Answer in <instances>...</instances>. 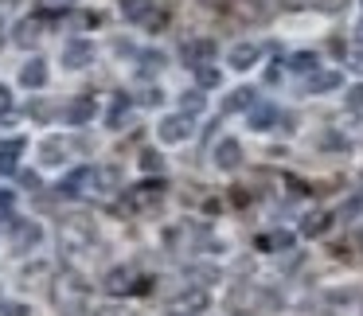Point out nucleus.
Wrapping results in <instances>:
<instances>
[{"instance_id": "nucleus-25", "label": "nucleus", "mask_w": 363, "mask_h": 316, "mask_svg": "<svg viewBox=\"0 0 363 316\" xmlns=\"http://www.w3.org/2000/svg\"><path fill=\"white\" fill-rule=\"evenodd\" d=\"M121 12L125 20H145L152 12V0H121Z\"/></svg>"}, {"instance_id": "nucleus-34", "label": "nucleus", "mask_w": 363, "mask_h": 316, "mask_svg": "<svg viewBox=\"0 0 363 316\" xmlns=\"http://www.w3.org/2000/svg\"><path fill=\"white\" fill-rule=\"evenodd\" d=\"M347 106H352V110H363V82H355V86L347 90Z\"/></svg>"}, {"instance_id": "nucleus-9", "label": "nucleus", "mask_w": 363, "mask_h": 316, "mask_svg": "<svg viewBox=\"0 0 363 316\" xmlns=\"http://www.w3.org/2000/svg\"><path fill=\"white\" fill-rule=\"evenodd\" d=\"M43 242V227L32 219H20L16 227H12V246L16 250H35V246Z\"/></svg>"}, {"instance_id": "nucleus-23", "label": "nucleus", "mask_w": 363, "mask_h": 316, "mask_svg": "<svg viewBox=\"0 0 363 316\" xmlns=\"http://www.w3.org/2000/svg\"><path fill=\"white\" fill-rule=\"evenodd\" d=\"M118 184H121L118 168H94V188L102 191V196H106V191H113Z\"/></svg>"}, {"instance_id": "nucleus-13", "label": "nucleus", "mask_w": 363, "mask_h": 316, "mask_svg": "<svg viewBox=\"0 0 363 316\" xmlns=\"http://www.w3.org/2000/svg\"><path fill=\"white\" fill-rule=\"evenodd\" d=\"M20 82H24L28 90L48 86V63H43V59H28V63H24V71H20Z\"/></svg>"}, {"instance_id": "nucleus-15", "label": "nucleus", "mask_w": 363, "mask_h": 316, "mask_svg": "<svg viewBox=\"0 0 363 316\" xmlns=\"http://www.w3.org/2000/svg\"><path fill=\"white\" fill-rule=\"evenodd\" d=\"M340 82H344V79H340L336 71H316V74H308L305 94H328V90H336Z\"/></svg>"}, {"instance_id": "nucleus-4", "label": "nucleus", "mask_w": 363, "mask_h": 316, "mask_svg": "<svg viewBox=\"0 0 363 316\" xmlns=\"http://www.w3.org/2000/svg\"><path fill=\"white\" fill-rule=\"evenodd\" d=\"M102 285H106V293H110V297H125V293H149V277H137L129 266L110 269Z\"/></svg>"}, {"instance_id": "nucleus-5", "label": "nucleus", "mask_w": 363, "mask_h": 316, "mask_svg": "<svg viewBox=\"0 0 363 316\" xmlns=\"http://www.w3.org/2000/svg\"><path fill=\"white\" fill-rule=\"evenodd\" d=\"M207 305H211L207 289H203V285H196V289H184L180 297L168 300V316H203Z\"/></svg>"}, {"instance_id": "nucleus-37", "label": "nucleus", "mask_w": 363, "mask_h": 316, "mask_svg": "<svg viewBox=\"0 0 363 316\" xmlns=\"http://www.w3.org/2000/svg\"><path fill=\"white\" fill-rule=\"evenodd\" d=\"M9 106H12V94H9V86H0V113L9 110Z\"/></svg>"}, {"instance_id": "nucleus-38", "label": "nucleus", "mask_w": 363, "mask_h": 316, "mask_svg": "<svg viewBox=\"0 0 363 316\" xmlns=\"http://www.w3.org/2000/svg\"><path fill=\"white\" fill-rule=\"evenodd\" d=\"M20 180H24V188H40V176H35V172H24Z\"/></svg>"}, {"instance_id": "nucleus-12", "label": "nucleus", "mask_w": 363, "mask_h": 316, "mask_svg": "<svg viewBox=\"0 0 363 316\" xmlns=\"http://www.w3.org/2000/svg\"><path fill=\"white\" fill-rule=\"evenodd\" d=\"M246 121H250L254 133H266V129H274L277 110H274V106H266V102H254L250 110H246Z\"/></svg>"}, {"instance_id": "nucleus-28", "label": "nucleus", "mask_w": 363, "mask_h": 316, "mask_svg": "<svg viewBox=\"0 0 363 316\" xmlns=\"http://www.w3.org/2000/svg\"><path fill=\"white\" fill-rule=\"evenodd\" d=\"M196 79H199V86H219L223 74H219V67L203 63V67H196Z\"/></svg>"}, {"instance_id": "nucleus-30", "label": "nucleus", "mask_w": 363, "mask_h": 316, "mask_svg": "<svg viewBox=\"0 0 363 316\" xmlns=\"http://www.w3.org/2000/svg\"><path fill=\"white\" fill-rule=\"evenodd\" d=\"M125 110H129V98H125V94H118V98H113V110H110V118H106V121H110V125L118 129V125H121V113H125Z\"/></svg>"}, {"instance_id": "nucleus-40", "label": "nucleus", "mask_w": 363, "mask_h": 316, "mask_svg": "<svg viewBox=\"0 0 363 316\" xmlns=\"http://www.w3.org/2000/svg\"><path fill=\"white\" fill-rule=\"evenodd\" d=\"M262 4H266V9H269V4H277V0H262Z\"/></svg>"}, {"instance_id": "nucleus-29", "label": "nucleus", "mask_w": 363, "mask_h": 316, "mask_svg": "<svg viewBox=\"0 0 363 316\" xmlns=\"http://www.w3.org/2000/svg\"><path fill=\"white\" fill-rule=\"evenodd\" d=\"M164 67V55L160 51H145L141 55V74H152V71H160Z\"/></svg>"}, {"instance_id": "nucleus-33", "label": "nucleus", "mask_w": 363, "mask_h": 316, "mask_svg": "<svg viewBox=\"0 0 363 316\" xmlns=\"http://www.w3.org/2000/svg\"><path fill=\"white\" fill-rule=\"evenodd\" d=\"M141 168H145V172H160V168H164V160H160L157 152H141Z\"/></svg>"}, {"instance_id": "nucleus-3", "label": "nucleus", "mask_w": 363, "mask_h": 316, "mask_svg": "<svg viewBox=\"0 0 363 316\" xmlns=\"http://www.w3.org/2000/svg\"><path fill=\"white\" fill-rule=\"evenodd\" d=\"M59 238H63L67 250H90V246H94V238H98V230H94V222H90V219L71 215V219H63Z\"/></svg>"}, {"instance_id": "nucleus-39", "label": "nucleus", "mask_w": 363, "mask_h": 316, "mask_svg": "<svg viewBox=\"0 0 363 316\" xmlns=\"http://www.w3.org/2000/svg\"><path fill=\"white\" fill-rule=\"evenodd\" d=\"M355 40L363 43V20H359V24H355Z\"/></svg>"}, {"instance_id": "nucleus-36", "label": "nucleus", "mask_w": 363, "mask_h": 316, "mask_svg": "<svg viewBox=\"0 0 363 316\" xmlns=\"http://www.w3.org/2000/svg\"><path fill=\"white\" fill-rule=\"evenodd\" d=\"M160 98H164V94H160V86H149V90L141 94V102H145V106H157Z\"/></svg>"}, {"instance_id": "nucleus-22", "label": "nucleus", "mask_w": 363, "mask_h": 316, "mask_svg": "<svg viewBox=\"0 0 363 316\" xmlns=\"http://www.w3.org/2000/svg\"><path fill=\"white\" fill-rule=\"evenodd\" d=\"M82 184H94V168H79V172H71L63 184H59V191H67V196H79Z\"/></svg>"}, {"instance_id": "nucleus-1", "label": "nucleus", "mask_w": 363, "mask_h": 316, "mask_svg": "<svg viewBox=\"0 0 363 316\" xmlns=\"http://www.w3.org/2000/svg\"><path fill=\"white\" fill-rule=\"evenodd\" d=\"M160 199H164V184L160 180H141V184H133V188H125V211L149 215V211L160 207Z\"/></svg>"}, {"instance_id": "nucleus-17", "label": "nucleus", "mask_w": 363, "mask_h": 316, "mask_svg": "<svg viewBox=\"0 0 363 316\" xmlns=\"http://www.w3.org/2000/svg\"><path fill=\"white\" fill-rule=\"evenodd\" d=\"M258 102V94H254L250 86H238L227 94V102H223V113H238V110H250V106Z\"/></svg>"}, {"instance_id": "nucleus-35", "label": "nucleus", "mask_w": 363, "mask_h": 316, "mask_svg": "<svg viewBox=\"0 0 363 316\" xmlns=\"http://www.w3.org/2000/svg\"><path fill=\"white\" fill-rule=\"evenodd\" d=\"M0 316H28V305H16V300H9V305H0Z\"/></svg>"}, {"instance_id": "nucleus-14", "label": "nucleus", "mask_w": 363, "mask_h": 316, "mask_svg": "<svg viewBox=\"0 0 363 316\" xmlns=\"http://www.w3.org/2000/svg\"><path fill=\"white\" fill-rule=\"evenodd\" d=\"M63 118H67V125H86V121L94 118V98H74L63 110Z\"/></svg>"}, {"instance_id": "nucleus-2", "label": "nucleus", "mask_w": 363, "mask_h": 316, "mask_svg": "<svg viewBox=\"0 0 363 316\" xmlns=\"http://www.w3.org/2000/svg\"><path fill=\"white\" fill-rule=\"evenodd\" d=\"M266 305H269V293L258 289V285H250V281H238L235 289L227 293V308H230V312H238V316L258 312V308H266Z\"/></svg>"}, {"instance_id": "nucleus-11", "label": "nucleus", "mask_w": 363, "mask_h": 316, "mask_svg": "<svg viewBox=\"0 0 363 316\" xmlns=\"http://www.w3.org/2000/svg\"><path fill=\"white\" fill-rule=\"evenodd\" d=\"M258 59H262L258 43H235V47H230V55H227V63H230V71H250Z\"/></svg>"}, {"instance_id": "nucleus-20", "label": "nucleus", "mask_w": 363, "mask_h": 316, "mask_svg": "<svg viewBox=\"0 0 363 316\" xmlns=\"http://www.w3.org/2000/svg\"><path fill=\"white\" fill-rule=\"evenodd\" d=\"M289 71H297V74H316V67H320V55L316 51H297V55H289Z\"/></svg>"}, {"instance_id": "nucleus-26", "label": "nucleus", "mask_w": 363, "mask_h": 316, "mask_svg": "<svg viewBox=\"0 0 363 316\" xmlns=\"http://www.w3.org/2000/svg\"><path fill=\"white\" fill-rule=\"evenodd\" d=\"M12 40H16L20 47H32V43L40 40V24H35V20H24V24L16 28V35H12Z\"/></svg>"}, {"instance_id": "nucleus-21", "label": "nucleus", "mask_w": 363, "mask_h": 316, "mask_svg": "<svg viewBox=\"0 0 363 316\" xmlns=\"http://www.w3.org/2000/svg\"><path fill=\"white\" fill-rule=\"evenodd\" d=\"M328 219H332L328 211H313V215H305V222H301V235H305V238H320L324 230H328Z\"/></svg>"}, {"instance_id": "nucleus-18", "label": "nucleus", "mask_w": 363, "mask_h": 316, "mask_svg": "<svg viewBox=\"0 0 363 316\" xmlns=\"http://www.w3.org/2000/svg\"><path fill=\"white\" fill-rule=\"evenodd\" d=\"M67 149H71V145H67V141H59V137H48V141H43L40 145V152H43V164H63V160H67Z\"/></svg>"}, {"instance_id": "nucleus-32", "label": "nucleus", "mask_w": 363, "mask_h": 316, "mask_svg": "<svg viewBox=\"0 0 363 316\" xmlns=\"http://www.w3.org/2000/svg\"><path fill=\"white\" fill-rule=\"evenodd\" d=\"M74 0H40V12H71Z\"/></svg>"}, {"instance_id": "nucleus-31", "label": "nucleus", "mask_w": 363, "mask_h": 316, "mask_svg": "<svg viewBox=\"0 0 363 316\" xmlns=\"http://www.w3.org/2000/svg\"><path fill=\"white\" fill-rule=\"evenodd\" d=\"M188 273H191V277H199V285H207V281H219V269H215V266H191Z\"/></svg>"}, {"instance_id": "nucleus-24", "label": "nucleus", "mask_w": 363, "mask_h": 316, "mask_svg": "<svg viewBox=\"0 0 363 316\" xmlns=\"http://www.w3.org/2000/svg\"><path fill=\"white\" fill-rule=\"evenodd\" d=\"M20 152H24V141H20V137H12V141L4 145V149H0V172H9V168L16 164Z\"/></svg>"}, {"instance_id": "nucleus-6", "label": "nucleus", "mask_w": 363, "mask_h": 316, "mask_svg": "<svg viewBox=\"0 0 363 316\" xmlns=\"http://www.w3.org/2000/svg\"><path fill=\"white\" fill-rule=\"evenodd\" d=\"M191 133H196V125H191L188 113H172V118H164L157 125V137L164 145H184V141H191Z\"/></svg>"}, {"instance_id": "nucleus-27", "label": "nucleus", "mask_w": 363, "mask_h": 316, "mask_svg": "<svg viewBox=\"0 0 363 316\" xmlns=\"http://www.w3.org/2000/svg\"><path fill=\"white\" fill-rule=\"evenodd\" d=\"M203 110H207V98L196 94V90L180 98V113H188V118H196V113H203Z\"/></svg>"}, {"instance_id": "nucleus-7", "label": "nucleus", "mask_w": 363, "mask_h": 316, "mask_svg": "<svg viewBox=\"0 0 363 316\" xmlns=\"http://www.w3.org/2000/svg\"><path fill=\"white\" fill-rule=\"evenodd\" d=\"M211 160H215V168H219V172H235V168L242 164V145H238L235 137H223V141L215 145Z\"/></svg>"}, {"instance_id": "nucleus-16", "label": "nucleus", "mask_w": 363, "mask_h": 316, "mask_svg": "<svg viewBox=\"0 0 363 316\" xmlns=\"http://www.w3.org/2000/svg\"><path fill=\"white\" fill-rule=\"evenodd\" d=\"M55 300L63 308H74L82 300V285H79V277H63V281L55 285Z\"/></svg>"}, {"instance_id": "nucleus-19", "label": "nucleus", "mask_w": 363, "mask_h": 316, "mask_svg": "<svg viewBox=\"0 0 363 316\" xmlns=\"http://www.w3.org/2000/svg\"><path fill=\"white\" fill-rule=\"evenodd\" d=\"M254 246L266 250V254H277V250H289V246H293V235H289V230H274V235H262Z\"/></svg>"}, {"instance_id": "nucleus-10", "label": "nucleus", "mask_w": 363, "mask_h": 316, "mask_svg": "<svg viewBox=\"0 0 363 316\" xmlns=\"http://www.w3.org/2000/svg\"><path fill=\"white\" fill-rule=\"evenodd\" d=\"M180 55H184V63H188V67H203V63H211V59H215V43L211 40H184Z\"/></svg>"}, {"instance_id": "nucleus-8", "label": "nucleus", "mask_w": 363, "mask_h": 316, "mask_svg": "<svg viewBox=\"0 0 363 316\" xmlns=\"http://www.w3.org/2000/svg\"><path fill=\"white\" fill-rule=\"evenodd\" d=\"M86 63H94V43L90 40H71L63 47V67L67 71H82Z\"/></svg>"}]
</instances>
